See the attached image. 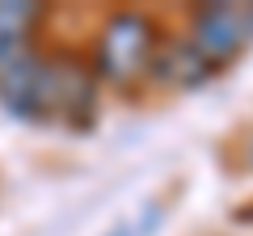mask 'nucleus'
Returning <instances> with one entry per match:
<instances>
[{
	"label": "nucleus",
	"mask_w": 253,
	"mask_h": 236,
	"mask_svg": "<svg viewBox=\"0 0 253 236\" xmlns=\"http://www.w3.org/2000/svg\"><path fill=\"white\" fill-rule=\"evenodd\" d=\"M156 46V26L135 9H123V13H110L106 26L97 34V51H93V76L101 84H131V80H144L148 64H152Z\"/></svg>",
	"instance_id": "f257e3e1"
},
{
	"label": "nucleus",
	"mask_w": 253,
	"mask_h": 236,
	"mask_svg": "<svg viewBox=\"0 0 253 236\" xmlns=\"http://www.w3.org/2000/svg\"><path fill=\"white\" fill-rule=\"evenodd\" d=\"M190 46L211 68H228L245 46H253V4H203L190 17Z\"/></svg>",
	"instance_id": "f03ea898"
},
{
	"label": "nucleus",
	"mask_w": 253,
	"mask_h": 236,
	"mask_svg": "<svg viewBox=\"0 0 253 236\" xmlns=\"http://www.w3.org/2000/svg\"><path fill=\"white\" fill-rule=\"evenodd\" d=\"M97 76L76 55H51V122H81L93 106Z\"/></svg>",
	"instance_id": "7ed1b4c3"
},
{
	"label": "nucleus",
	"mask_w": 253,
	"mask_h": 236,
	"mask_svg": "<svg viewBox=\"0 0 253 236\" xmlns=\"http://www.w3.org/2000/svg\"><path fill=\"white\" fill-rule=\"evenodd\" d=\"M211 76H215V68L190 46V38H165V42L156 46L144 80L161 84V89H199Z\"/></svg>",
	"instance_id": "20e7f679"
},
{
	"label": "nucleus",
	"mask_w": 253,
	"mask_h": 236,
	"mask_svg": "<svg viewBox=\"0 0 253 236\" xmlns=\"http://www.w3.org/2000/svg\"><path fill=\"white\" fill-rule=\"evenodd\" d=\"M38 17H42L38 4H13V0H0V46L17 42V38H34Z\"/></svg>",
	"instance_id": "39448f33"
},
{
	"label": "nucleus",
	"mask_w": 253,
	"mask_h": 236,
	"mask_svg": "<svg viewBox=\"0 0 253 236\" xmlns=\"http://www.w3.org/2000/svg\"><path fill=\"white\" fill-rule=\"evenodd\" d=\"M110 236H135V232H131V228L123 224V228H114V232H110Z\"/></svg>",
	"instance_id": "423d86ee"
},
{
	"label": "nucleus",
	"mask_w": 253,
	"mask_h": 236,
	"mask_svg": "<svg viewBox=\"0 0 253 236\" xmlns=\"http://www.w3.org/2000/svg\"><path fill=\"white\" fill-rule=\"evenodd\" d=\"M249 164H253V139H249Z\"/></svg>",
	"instance_id": "0eeeda50"
}]
</instances>
